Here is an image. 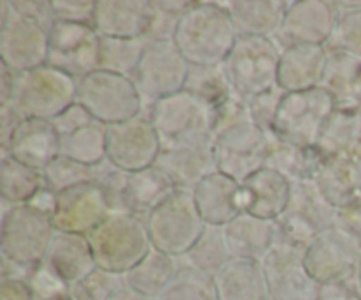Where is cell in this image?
Listing matches in <instances>:
<instances>
[{
	"mask_svg": "<svg viewBox=\"0 0 361 300\" xmlns=\"http://www.w3.org/2000/svg\"><path fill=\"white\" fill-rule=\"evenodd\" d=\"M214 143L217 172L243 184L267 166L271 136L254 122L245 99L236 95L214 112Z\"/></svg>",
	"mask_w": 361,
	"mask_h": 300,
	"instance_id": "6da1fadb",
	"label": "cell"
},
{
	"mask_svg": "<svg viewBox=\"0 0 361 300\" xmlns=\"http://www.w3.org/2000/svg\"><path fill=\"white\" fill-rule=\"evenodd\" d=\"M238 37L221 2H196L180 18L173 42L190 66H221Z\"/></svg>",
	"mask_w": 361,
	"mask_h": 300,
	"instance_id": "7a4b0ae2",
	"label": "cell"
},
{
	"mask_svg": "<svg viewBox=\"0 0 361 300\" xmlns=\"http://www.w3.org/2000/svg\"><path fill=\"white\" fill-rule=\"evenodd\" d=\"M87 236L97 268L116 275H126L154 249L147 221L127 212H111Z\"/></svg>",
	"mask_w": 361,
	"mask_h": 300,
	"instance_id": "3957f363",
	"label": "cell"
},
{
	"mask_svg": "<svg viewBox=\"0 0 361 300\" xmlns=\"http://www.w3.org/2000/svg\"><path fill=\"white\" fill-rule=\"evenodd\" d=\"M55 232L51 215L34 205L11 207L4 203L0 232L2 258L30 274L44 261Z\"/></svg>",
	"mask_w": 361,
	"mask_h": 300,
	"instance_id": "277c9868",
	"label": "cell"
},
{
	"mask_svg": "<svg viewBox=\"0 0 361 300\" xmlns=\"http://www.w3.org/2000/svg\"><path fill=\"white\" fill-rule=\"evenodd\" d=\"M78 81L51 66L14 74L11 104L25 119L55 120L76 102Z\"/></svg>",
	"mask_w": 361,
	"mask_h": 300,
	"instance_id": "5b68a950",
	"label": "cell"
},
{
	"mask_svg": "<svg viewBox=\"0 0 361 300\" xmlns=\"http://www.w3.org/2000/svg\"><path fill=\"white\" fill-rule=\"evenodd\" d=\"M145 221L154 249L178 260L192 249L207 228L192 189H176Z\"/></svg>",
	"mask_w": 361,
	"mask_h": 300,
	"instance_id": "8992f818",
	"label": "cell"
},
{
	"mask_svg": "<svg viewBox=\"0 0 361 300\" xmlns=\"http://www.w3.org/2000/svg\"><path fill=\"white\" fill-rule=\"evenodd\" d=\"M281 55L282 49L271 37L240 35L222 66L236 94L249 101L279 87Z\"/></svg>",
	"mask_w": 361,
	"mask_h": 300,
	"instance_id": "52a82bcc",
	"label": "cell"
},
{
	"mask_svg": "<svg viewBox=\"0 0 361 300\" xmlns=\"http://www.w3.org/2000/svg\"><path fill=\"white\" fill-rule=\"evenodd\" d=\"M337 222V207L314 180L291 184L288 208L277 219L279 244L305 251L314 239Z\"/></svg>",
	"mask_w": 361,
	"mask_h": 300,
	"instance_id": "ba28073f",
	"label": "cell"
},
{
	"mask_svg": "<svg viewBox=\"0 0 361 300\" xmlns=\"http://www.w3.org/2000/svg\"><path fill=\"white\" fill-rule=\"evenodd\" d=\"M76 102L106 127L127 122L145 112L143 99L133 78L104 69L78 81Z\"/></svg>",
	"mask_w": 361,
	"mask_h": 300,
	"instance_id": "9c48e42d",
	"label": "cell"
},
{
	"mask_svg": "<svg viewBox=\"0 0 361 300\" xmlns=\"http://www.w3.org/2000/svg\"><path fill=\"white\" fill-rule=\"evenodd\" d=\"M335 109V101L323 87L288 92L275 116L274 138L300 147H317Z\"/></svg>",
	"mask_w": 361,
	"mask_h": 300,
	"instance_id": "30bf717a",
	"label": "cell"
},
{
	"mask_svg": "<svg viewBox=\"0 0 361 300\" xmlns=\"http://www.w3.org/2000/svg\"><path fill=\"white\" fill-rule=\"evenodd\" d=\"M49 30L16 13L11 0L0 2V62L13 73L48 64Z\"/></svg>",
	"mask_w": 361,
	"mask_h": 300,
	"instance_id": "8fae6325",
	"label": "cell"
},
{
	"mask_svg": "<svg viewBox=\"0 0 361 300\" xmlns=\"http://www.w3.org/2000/svg\"><path fill=\"white\" fill-rule=\"evenodd\" d=\"M190 64L180 53L173 41H147L143 56L133 74V81L143 99L145 108H150L161 99L185 88Z\"/></svg>",
	"mask_w": 361,
	"mask_h": 300,
	"instance_id": "7c38bea8",
	"label": "cell"
},
{
	"mask_svg": "<svg viewBox=\"0 0 361 300\" xmlns=\"http://www.w3.org/2000/svg\"><path fill=\"white\" fill-rule=\"evenodd\" d=\"M147 115L162 145L214 136V109L187 90L157 101L148 108Z\"/></svg>",
	"mask_w": 361,
	"mask_h": 300,
	"instance_id": "4fadbf2b",
	"label": "cell"
},
{
	"mask_svg": "<svg viewBox=\"0 0 361 300\" xmlns=\"http://www.w3.org/2000/svg\"><path fill=\"white\" fill-rule=\"evenodd\" d=\"M101 44L94 25L55 21L49 30L48 66L80 81L101 69Z\"/></svg>",
	"mask_w": 361,
	"mask_h": 300,
	"instance_id": "5bb4252c",
	"label": "cell"
},
{
	"mask_svg": "<svg viewBox=\"0 0 361 300\" xmlns=\"http://www.w3.org/2000/svg\"><path fill=\"white\" fill-rule=\"evenodd\" d=\"M361 256V242L337 224L324 229L303 251V261L317 284L353 281Z\"/></svg>",
	"mask_w": 361,
	"mask_h": 300,
	"instance_id": "9a60e30c",
	"label": "cell"
},
{
	"mask_svg": "<svg viewBox=\"0 0 361 300\" xmlns=\"http://www.w3.org/2000/svg\"><path fill=\"white\" fill-rule=\"evenodd\" d=\"M162 141L150 116L141 113L127 122L108 126V161L126 172L155 166Z\"/></svg>",
	"mask_w": 361,
	"mask_h": 300,
	"instance_id": "2e32d148",
	"label": "cell"
},
{
	"mask_svg": "<svg viewBox=\"0 0 361 300\" xmlns=\"http://www.w3.org/2000/svg\"><path fill=\"white\" fill-rule=\"evenodd\" d=\"M341 20L335 2L330 0H296L289 2L284 21L274 41L286 49L296 44L326 46Z\"/></svg>",
	"mask_w": 361,
	"mask_h": 300,
	"instance_id": "e0dca14e",
	"label": "cell"
},
{
	"mask_svg": "<svg viewBox=\"0 0 361 300\" xmlns=\"http://www.w3.org/2000/svg\"><path fill=\"white\" fill-rule=\"evenodd\" d=\"M111 214L104 191L95 182L80 184L56 194L51 221L56 232L88 235Z\"/></svg>",
	"mask_w": 361,
	"mask_h": 300,
	"instance_id": "ac0fdd59",
	"label": "cell"
},
{
	"mask_svg": "<svg viewBox=\"0 0 361 300\" xmlns=\"http://www.w3.org/2000/svg\"><path fill=\"white\" fill-rule=\"evenodd\" d=\"M261 265L271 300H317L321 284L307 270L302 249L277 244Z\"/></svg>",
	"mask_w": 361,
	"mask_h": 300,
	"instance_id": "d6986e66",
	"label": "cell"
},
{
	"mask_svg": "<svg viewBox=\"0 0 361 300\" xmlns=\"http://www.w3.org/2000/svg\"><path fill=\"white\" fill-rule=\"evenodd\" d=\"M155 166L173 180L176 189H194L204 176L217 172L214 136L162 145Z\"/></svg>",
	"mask_w": 361,
	"mask_h": 300,
	"instance_id": "ffe728a7",
	"label": "cell"
},
{
	"mask_svg": "<svg viewBox=\"0 0 361 300\" xmlns=\"http://www.w3.org/2000/svg\"><path fill=\"white\" fill-rule=\"evenodd\" d=\"M154 16L150 0H97L94 27L101 37L147 41Z\"/></svg>",
	"mask_w": 361,
	"mask_h": 300,
	"instance_id": "44dd1931",
	"label": "cell"
},
{
	"mask_svg": "<svg viewBox=\"0 0 361 300\" xmlns=\"http://www.w3.org/2000/svg\"><path fill=\"white\" fill-rule=\"evenodd\" d=\"M42 265L69 289L97 270L88 236L63 232H55Z\"/></svg>",
	"mask_w": 361,
	"mask_h": 300,
	"instance_id": "7402d4cb",
	"label": "cell"
},
{
	"mask_svg": "<svg viewBox=\"0 0 361 300\" xmlns=\"http://www.w3.org/2000/svg\"><path fill=\"white\" fill-rule=\"evenodd\" d=\"M194 201L207 224L226 226L243 212L242 184L222 172L204 176L192 189Z\"/></svg>",
	"mask_w": 361,
	"mask_h": 300,
	"instance_id": "603a6c76",
	"label": "cell"
},
{
	"mask_svg": "<svg viewBox=\"0 0 361 300\" xmlns=\"http://www.w3.org/2000/svg\"><path fill=\"white\" fill-rule=\"evenodd\" d=\"M289 196L291 182L268 166L242 184L243 212L259 219L277 221L288 208Z\"/></svg>",
	"mask_w": 361,
	"mask_h": 300,
	"instance_id": "cb8c5ba5",
	"label": "cell"
},
{
	"mask_svg": "<svg viewBox=\"0 0 361 300\" xmlns=\"http://www.w3.org/2000/svg\"><path fill=\"white\" fill-rule=\"evenodd\" d=\"M328 56L326 46L296 44L282 49L277 85L286 94L321 87Z\"/></svg>",
	"mask_w": 361,
	"mask_h": 300,
	"instance_id": "d4e9b609",
	"label": "cell"
},
{
	"mask_svg": "<svg viewBox=\"0 0 361 300\" xmlns=\"http://www.w3.org/2000/svg\"><path fill=\"white\" fill-rule=\"evenodd\" d=\"M4 154L42 172L60 155V134L51 120L25 119Z\"/></svg>",
	"mask_w": 361,
	"mask_h": 300,
	"instance_id": "484cf974",
	"label": "cell"
},
{
	"mask_svg": "<svg viewBox=\"0 0 361 300\" xmlns=\"http://www.w3.org/2000/svg\"><path fill=\"white\" fill-rule=\"evenodd\" d=\"M226 240L233 258L263 261L279 244L277 221L259 219L242 212L235 221L224 226Z\"/></svg>",
	"mask_w": 361,
	"mask_h": 300,
	"instance_id": "4316f807",
	"label": "cell"
},
{
	"mask_svg": "<svg viewBox=\"0 0 361 300\" xmlns=\"http://www.w3.org/2000/svg\"><path fill=\"white\" fill-rule=\"evenodd\" d=\"M219 300H271L263 265L233 258L214 275Z\"/></svg>",
	"mask_w": 361,
	"mask_h": 300,
	"instance_id": "83f0119b",
	"label": "cell"
},
{
	"mask_svg": "<svg viewBox=\"0 0 361 300\" xmlns=\"http://www.w3.org/2000/svg\"><path fill=\"white\" fill-rule=\"evenodd\" d=\"M240 35L274 37L284 21L286 0H228L221 2Z\"/></svg>",
	"mask_w": 361,
	"mask_h": 300,
	"instance_id": "f1b7e54d",
	"label": "cell"
},
{
	"mask_svg": "<svg viewBox=\"0 0 361 300\" xmlns=\"http://www.w3.org/2000/svg\"><path fill=\"white\" fill-rule=\"evenodd\" d=\"M321 87L331 95L337 109H361V59L330 53Z\"/></svg>",
	"mask_w": 361,
	"mask_h": 300,
	"instance_id": "f546056e",
	"label": "cell"
},
{
	"mask_svg": "<svg viewBox=\"0 0 361 300\" xmlns=\"http://www.w3.org/2000/svg\"><path fill=\"white\" fill-rule=\"evenodd\" d=\"M321 162H323V155L316 147H300V145L271 138L267 166L281 173L291 184L312 180Z\"/></svg>",
	"mask_w": 361,
	"mask_h": 300,
	"instance_id": "4dcf8cb0",
	"label": "cell"
},
{
	"mask_svg": "<svg viewBox=\"0 0 361 300\" xmlns=\"http://www.w3.org/2000/svg\"><path fill=\"white\" fill-rule=\"evenodd\" d=\"M180 265L182 263L178 258L152 249L141 263H137L133 270L123 275L126 286L148 299H157L169 284V281L175 277Z\"/></svg>",
	"mask_w": 361,
	"mask_h": 300,
	"instance_id": "1f68e13d",
	"label": "cell"
},
{
	"mask_svg": "<svg viewBox=\"0 0 361 300\" xmlns=\"http://www.w3.org/2000/svg\"><path fill=\"white\" fill-rule=\"evenodd\" d=\"M46 187L44 175L39 169L30 168L16 161L11 155L0 157V196L2 203L16 207L27 205Z\"/></svg>",
	"mask_w": 361,
	"mask_h": 300,
	"instance_id": "d6a6232c",
	"label": "cell"
},
{
	"mask_svg": "<svg viewBox=\"0 0 361 300\" xmlns=\"http://www.w3.org/2000/svg\"><path fill=\"white\" fill-rule=\"evenodd\" d=\"M361 141V109H335L317 143L323 159L348 157Z\"/></svg>",
	"mask_w": 361,
	"mask_h": 300,
	"instance_id": "836d02e7",
	"label": "cell"
},
{
	"mask_svg": "<svg viewBox=\"0 0 361 300\" xmlns=\"http://www.w3.org/2000/svg\"><path fill=\"white\" fill-rule=\"evenodd\" d=\"M60 154L90 168L101 166L108 161V127L95 120L76 133L62 136Z\"/></svg>",
	"mask_w": 361,
	"mask_h": 300,
	"instance_id": "e575fe53",
	"label": "cell"
},
{
	"mask_svg": "<svg viewBox=\"0 0 361 300\" xmlns=\"http://www.w3.org/2000/svg\"><path fill=\"white\" fill-rule=\"evenodd\" d=\"M183 90L190 92L212 109H217L229 99L236 97V92L226 74L224 66H190L189 76Z\"/></svg>",
	"mask_w": 361,
	"mask_h": 300,
	"instance_id": "d590c367",
	"label": "cell"
},
{
	"mask_svg": "<svg viewBox=\"0 0 361 300\" xmlns=\"http://www.w3.org/2000/svg\"><path fill=\"white\" fill-rule=\"evenodd\" d=\"M180 260H182V265H187V267H194L212 275L217 274L228 261L233 260L228 240H226L224 226L207 224L200 240Z\"/></svg>",
	"mask_w": 361,
	"mask_h": 300,
	"instance_id": "8d00e7d4",
	"label": "cell"
},
{
	"mask_svg": "<svg viewBox=\"0 0 361 300\" xmlns=\"http://www.w3.org/2000/svg\"><path fill=\"white\" fill-rule=\"evenodd\" d=\"M312 180L319 187L321 193L337 208L344 205L356 191H360L355 172H353L348 157L323 159Z\"/></svg>",
	"mask_w": 361,
	"mask_h": 300,
	"instance_id": "74e56055",
	"label": "cell"
},
{
	"mask_svg": "<svg viewBox=\"0 0 361 300\" xmlns=\"http://www.w3.org/2000/svg\"><path fill=\"white\" fill-rule=\"evenodd\" d=\"M155 300H219L212 274L180 265L175 277Z\"/></svg>",
	"mask_w": 361,
	"mask_h": 300,
	"instance_id": "f35d334b",
	"label": "cell"
},
{
	"mask_svg": "<svg viewBox=\"0 0 361 300\" xmlns=\"http://www.w3.org/2000/svg\"><path fill=\"white\" fill-rule=\"evenodd\" d=\"M145 39H111L102 37L101 69L109 73L133 78L141 56H143Z\"/></svg>",
	"mask_w": 361,
	"mask_h": 300,
	"instance_id": "ab89813d",
	"label": "cell"
},
{
	"mask_svg": "<svg viewBox=\"0 0 361 300\" xmlns=\"http://www.w3.org/2000/svg\"><path fill=\"white\" fill-rule=\"evenodd\" d=\"M42 175H44L46 187L59 194L62 191L71 189V187L80 186V184L94 182L95 168L81 164V162L60 154L42 169Z\"/></svg>",
	"mask_w": 361,
	"mask_h": 300,
	"instance_id": "60d3db41",
	"label": "cell"
},
{
	"mask_svg": "<svg viewBox=\"0 0 361 300\" xmlns=\"http://www.w3.org/2000/svg\"><path fill=\"white\" fill-rule=\"evenodd\" d=\"M123 286H126L123 275H116L97 268L83 281L74 284L69 292L74 300H109Z\"/></svg>",
	"mask_w": 361,
	"mask_h": 300,
	"instance_id": "b9f144b4",
	"label": "cell"
},
{
	"mask_svg": "<svg viewBox=\"0 0 361 300\" xmlns=\"http://www.w3.org/2000/svg\"><path fill=\"white\" fill-rule=\"evenodd\" d=\"M326 49L330 53H348L361 59V9L341 14Z\"/></svg>",
	"mask_w": 361,
	"mask_h": 300,
	"instance_id": "7bdbcfd3",
	"label": "cell"
},
{
	"mask_svg": "<svg viewBox=\"0 0 361 300\" xmlns=\"http://www.w3.org/2000/svg\"><path fill=\"white\" fill-rule=\"evenodd\" d=\"M284 94L286 92L282 90L281 87H275L271 88V90L256 95V97L247 101L254 122H256L257 126H259L261 129L271 138H274L275 116H277L279 106H281V101L282 97H284Z\"/></svg>",
	"mask_w": 361,
	"mask_h": 300,
	"instance_id": "ee69618b",
	"label": "cell"
},
{
	"mask_svg": "<svg viewBox=\"0 0 361 300\" xmlns=\"http://www.w3.org/2000/svg\"><path fill=\"white\" fill-rule=\"evenodd\" d=\"M97 0H51L56 21L94 25Z\"/></svg>",
	"mask_w": 361,
	"mask_h": 300,
	"instance_id": "f6af8a7d",
	"label": "cell"
},
{
	"mask_svg": "<svg viewBox=\"0 0 361 300\" xmlns=\"http://www.w3.org/2000/svg\"><path fill=\"white\" fill-rule=\"evenodd\" d=\"M16 13L21 16L30 18V20L37 21L44 28L51 30L55 25V14H53L51 0H11Z\"/></svg>",
	"mask_w": 361,
	"mask_h": 300,
	"instance_id": "bcb514c9",
	"label": "cell"
},
{
	"mask_svg": "<svg viewBox=\"0 0 361 300\" xmlns=\"http://www.w3.org/2000/svg\"><path fill=\"white\" fill-rule=\"evenodd\" d=\"M338 228L345 229L361 242V189L356 191L344 205L337 208Z\"/></svg>",
	"mask_w": 361,
	"mask_h": 300,
	"instance_id": "7dc6e473",
	"label": "cell"
},
{
	"mask_svg": "<svg viewBox=\"0 0 361 300\" xmlns=\"http://www.w3.org/2000/svg\"><path fill=\"white\" fill-rule=\"evenodd\" d=\"M92 122H95V119L80 104V102H74L71 108H67L66 112L60 113V115L53 120L60 138L76 133V131L83 129V127H87L88 124Z\"/></svg>",
	"mask_w": 361,
	"mask_h": 300,
	"instance_id": "c3c4849f",
	"label": "cell"
},
{
	"mask_svg": "<svg viewBox=\"0 0 361 300\" xmlns=\"http://www.w3.org/2000/svg\"><path fill=\"white\" fill-rule=\"evenodd\" d=\"M154 7L155 16L154 21H152L150 32L147 35V41H173L176 34V28H178L180 16L161 9L157 6V2H154Z\"/></svg>",
	"mask_w": 361,
	"mask_h": 300,
	"instance_id": "681fc988",
	"label": "cell"
},
{
	"mask_svg": "<svg viewBox=\"0 0 361 300\" xmlns=\"http://www.w3.org/2000/svg\"><path fill=\"white\" fill-rule=\"evenodd\" d=\"M25 116L13 104L0 106V150H2V154L7 152Z\"/></svg>",
	"mask_w": 361,
	"mask_h": 300,
	"instance_id": "f907efd6",
	"label": "cell"
},
{
	"mask_svg": "<svg viewBox=\"0 0 361 300\" xmlns=\"http://www.w3.org/2000/svg\"><path fill=\"white\" fill-rule=\"evenodd\" d=\"M317 300H361L360 289L356 286V279L321 284Z\"/></svg>",
	"mask_w": 361,
	"mask_h": 300,
	"instance_id": "816d5d0a",
	"label": "cell"
},
{
	"mask_svg": "<svg viewBox=\"0 0 361 300\" xmlns=\"http://www.w3.org/2000/svg\"><path fill=\"white\" fill-rule=\"evenodd\" d=\"M0 300H37L27 279H2Z\"/></svg>",
	"mask_w": 361,
	"mask_h": 300,
	"instance_id": "f5cc1de1",
	"label": "cell"
},
{
	"mask_svg": "<svg viewBox=\"0 0 361 300\" xmlns=\"http://www.w3.org/2000/svg\"><path fill=\"white\" fill-rule=\"evenodd\" d=\"M14 74L6 66H2V73H0V106L11 104V97H13V87H14Z\"/></svg>",
	"mask_w": 361,
	"mask_h": 300,
	"instance_id": "db71d44e",
	"label": "cell"
},
{
	"mask_svg": "<svg viewBox=\"0 0 361 300\" xmlns=\"http://www.w3.org/2000/svg\"><path fill=\"white\" fill-rule=\"evenodd\" d=\"M157 6L161 7V9L168 11V13L176 14V16L182 18L187 11L192 9V7L196 6V2H189V0H169V2L168 0H157Z\"/></svg>",
	"mask_w": 361,
	"mask_h": 300,
	"instance_id": "11a10c76",
	"label": "cell"
},
{
	"mask_svg": "<svg viewBox=\"0 0 361 300\" xmlns=\"http://www.w3.org/2000/svg\"><path fill=\"white\" fill-rule=\"evenodd\" d=\"M109 300H155V299H148V296L141 295V293H137V292H134V289L123 286V288L118 289V292H116Z\"/></svg>",
	"mask_w": 361,
	"mask_h": 300,
	"instance_id": "9f6ffc18",
	"label": "cell"
},
{
	"mask_svg": "<svg viewBox=\"0 0 361 300\" xmlns=\"http://www.w3.org/2000/svg\"><path fill=\"white\" fill-rule=\"evenodd\" d=\"M41 300H74V299L71 296V292H63V293H59V295H53V296H48V299H41Z\"/></svg>",
	"mask_w": 361,
	"mask_h": 300,
	"instance_id": "6f0895ef",
	"label": "cell"
},
{
	"mask_svg": "<svg viewBox=\"0 0 361 300\" xmlns=\"http://www.w3.org/2000/svg\"><path fill=\"white\" fill-rule=\"evenodd\" d=\"M356 286L360 289V295H361V256H360V263H358V270H356Z\"/></svg>",
	"mask_w": 361,
	"mask_h": 300,
	"instance_id": "680465c9",
	"label": "cell"
}]
</instances>
